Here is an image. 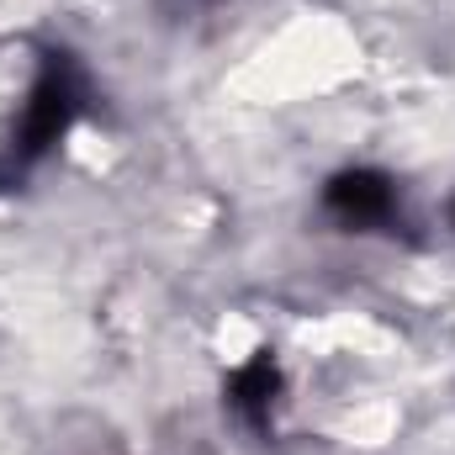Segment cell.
I'll list each match as a JSON object with an SVG mask.
<instances>
[{"label": "cell", "mask_w": 455, "mask_h": 455, "mask_svg": "<svg viewBox=\"0 0 455 455\" xmlns=\"http://www.w3.org/2000/svg\"><path fill=\"white\" fill-rule=\"evenodd\" d=\"M323 202H329V212L349 228H376L392 218V207H397V186L381 175V170H344L329 180V191H323Z\"/></svg>", "instance_id": "cell-2"}, {"label": "cell", "mask_w": 455, "mask_h": 455, "mask_svg": "<svg viewBox=\"0 0 455 455\" xmlns=\"http://www.w3.org/2000/svg\"><path fill=\"white\" fill-rule=\"evenodd\" d=\"M80 107H85L80 64H75L69 53H48L43 69H37V80H32V91H27V101H21V116H16V127H11V143H5L0 164H5L11 175H21L27 164H37V159L75 127Z\"/></svg>", "instance_id": "cell-1"}, {"label": "cell", "mask_w": 455, "mask_h": 455, "mask_svg": "<svg viewBox=\"0 0 455 455\" xmlns=\"http://www.w3.org/2000/svg\"><path fill=\"white\" fill-rule=\"evenodd\" d=\"M275 392H281V371H275V360H270V355L249 360V365H243V371H233V381H228V403H233V413H238V419H249L254 429H265V424H270Z\"/></svg>", "instance_id": "cell-3"}]
</instances>
